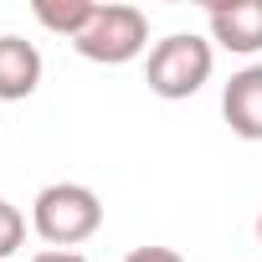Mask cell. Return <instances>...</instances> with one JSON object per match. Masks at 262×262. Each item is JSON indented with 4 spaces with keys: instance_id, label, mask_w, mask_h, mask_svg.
Segmentation results:
<instances>
[{
    "instance_id": "cell-1",
    "label": "cell",
    "mask_w": 262,
    "mask_h": 262,
    "mask_svg": "<svg viewBox=\"0 0 262 262\" xmlns=\"http://www.w3.org/2000/svg\"><path fill=\"white\" fill-rule=\"evenodd\" d=\"M31 226L47 247L72 252L77 242H88L103 226V201H98V190H88L77 180H57L31 201Z\"/></svg>"
},
{
    "instance_id": "cell-2",
    "label": "cell",
    "mask_w": 262,
    "mask_h": 262,
    "mask_svg": "<svg viewBox=\"0 0 262 262\" xmlns=\"http://www.w3.org/2000/svg\"><path fill=\"white\" fill-rule=\"evenodd\" d=\"M211 67H216V47L195 31H175L165 41L149 47V67H144V82L155 98H195L206 82H211Z\"/></svg>"
},
{
    "instance_id": "cell-3",
    "label": "cell",
    "mask_w": 262,
    "mask_h": 262,
    "mask_svg": "<svg viewBox=\"0 0 262 262\" xmlns=\"http://www.w3.org/2000/svg\"><path fill=\"white\" fill-rule=\"evenodd\" d=\"M72 47H77V57H88L98 67H123L149 47V16L139 6H98L93 26Z\"/></svg>"
},
{
    "instance_id": "cell-4",
    "label": "cell",
    "mask_w": 262,
    "mask_h": 262,
    "mask_svg": "<svg viewBox=\"0 0 262 262\" xmlns=\"http://www.w3.org/2000/svg\"><path fill=\"white\" fill-rule=\"evenodd\" d=\"M206 26L211 41L236 52V57H257L262 52V0H221L206 6Z\"/></svg>"
},
{
    "instance_id": "cell-5",
    "label": "cell",
    "mask_w": 262,
    "mask_h": 262,
    "mask_svg": "<svg viewBox=\"0 0 262 262\" xmlns=\"http://www.w3.org/2000/svg\"><path fill=\"white\" fill-rule=\"evenodd\" d=\"M221 118L231 123L236 139L262 144V62H247L242 72H231V82L221 88Z\"/></svg>"
},
{
    "instance_id": "cell-6",
    "label": "cell",
    "mask_w": 262,
    "mask_h": 262,
    "mask_svg": "<svg viewBox=\"0 0 262 262\" xmlns=\"http://www.w3.org/2000/svg\"><path fill=\"white\" fill-rule=\"evenodd\" d=\"M41 88V52L26 36H0V103H21Z\"/></svg>"
},
{
    "instance_id": "cell-7",
    "label": "cell",
    "mask_w": 262,
    "mask_h": 262,
    "mask_svg": "<svg viewBox=\"0 0 262 262\" xmlns=\"http://www.w3.org/2000/svg\"><path fill=\"white\" fill-rule=\"evenodd\" d=\"M93 16H98L93 0H36V21H41L47 31L67 36V41H77V36L93 26Z\"/></svg>"
},
{
    "instance_id": "cell-8",
    "label": "cell",
    "mask_w": 262,
    "mask_h": 262,
    "mask_svg": "<svg viewBox=\"0 0 262 262\" xmlns=\"http://www.w3.org/2000/svg\"><path fill=\"white\" fill-rule=\"evenodd\" d=\"M21 242H26V216H21V206H11L6 195H0V262L16 257Z\"/></svg>"
},
{
    "instance_id": "cell-9",
    "label": "cell",
    "mask_w": 262,
    "mask_h": 262,
    "mask_svg": "<svg viewBox=\"0 0 262 262\" xmlns=\"http://www.w3.org/2000/svg\"><path fill=\"white\" fill-rule=\"evenodd\" d=\"M123 262H185V257H180L175 247H134Z\"/></svg>"
},
{
    "instance_id": "cell-10",
    "label": "cell",
    "mask_w": 262,
    "mask_h": 262,
    "mask_svg": "<svg viewBox=\"0 0 262 262\" xmlns=\"http://www.w3.org/2000/svg\"><path fill=\"white\" fill-rule=\"evenodd\" d=\"M31 262H88L82 252H57V247H47V252H36Z\"/></svg>"
},
{
    "instance_id": "cell-11",
    "label": "cell",
    "mask_w": 262,
    "mask_h": 262,
    "mask_svg": "<svg viewBox=\"0 0 262 262\" xmlns=\"http://www.w3.org/2000/svg\"><path fill=\"white\" fill-rule=\"evenodd\" d=\"M257 242H262V211H257Z\"/></svg>"
}]
</instances>
